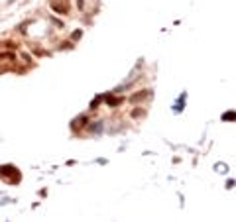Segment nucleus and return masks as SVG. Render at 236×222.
Masks as SVG:
<instances>
[{
  "mask_svg": "<svg viewBox=\"0 0 236 222\" xmlns=\"http://www.w3.org/2000/svg\"><path fill=\"white\" fill-rule=\"evenodd\" d=\"M77 6H79L81 10H83V6H85V2H83V0H77Z\"/></svg>",
  "mask_w": 236,
  "mask_h": 222,
  "instance_id": "obj_4",
  "label": "nucleus"
},
{
  "mask_svg": "<svg viewBox=\"0 0 236 222\" xmlns=\"http://www.w3.org/2000/svg\"><path fill=\"white\" fill-rule=\"evenodd\" d=\"M223 120H234V112H228V114H224V116H223Z\"/></svg>",
  "mask_w": 236,
  "mask_h": 222,
  "instance_id": "obj_3",
  "label": "nucleus"
},
{
  "mask_svg": "<svg viewBox=\"0 0 236 222\" xmlns=\"http://www.w3.org/2000/svg\"><path fill=\"white\" fill-rule=\"evenodd\" d=\"M51 8H53L55 12H61V14H65V12H67V6H65V4H61L59 0H53V2H51Z\"/></svg>",
  "mask_w": 236,
  "mask_h": 222,
  "instance_id": "obj_1",
  "label": "nucleus"
},
{
  "mask_svg": "<svg viewBox=\"0 0 236 222\" xmlns=\"http://www.w3.org/2000/svg\"><path fill=\"white\" fill-rule=\"evenodd\" d=\"M148 94H150V91H140L138 94H134V97H132V100H142V98H146Z\"/></svg>",
  "mask_w": 236,
  "mask_h": 222,
  "instance_id": "obj_2",
  "label": "nucleus"
}]
</instances>
